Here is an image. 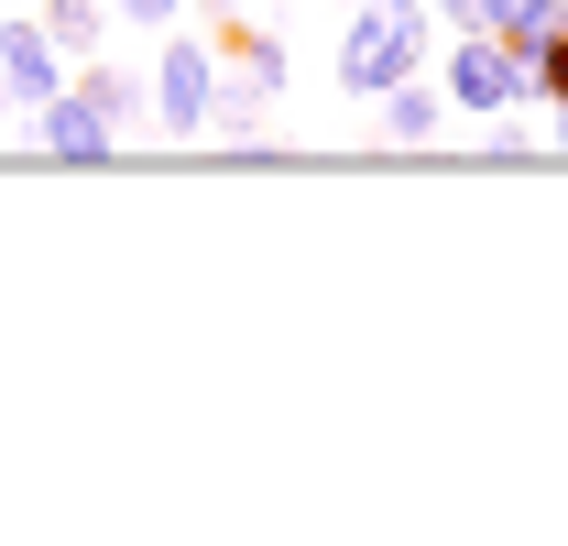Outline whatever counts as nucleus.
Instances as JSON below:
<instances>
[{
    "mask_svg": "<svg viewBox=\"0 0 568 546\" xmlns=\"http://www.w3.org/2000/svg\"><path fill=\"white\" fill-rule=\"evenodd\" d=\"M405 77H426V11L416 0H361L351 33H339V99H383Z\"/></svg>",
    "mask_w": 568,
    "mask_h": 546,
    "instance_id": "1",
    "label": "nucleus"
},
{
    "mask_svg": "<svg viewBox=\"0 0 568 546\" xmlns=\"http://www.w3.org/2000/svg\"><path fill=\"white\" fill-rule=\"evenodd\" d=\"M437 88H448V110H459V121H503V110H525L536 67H525L503 33L470 22V33H448V77H437Z\"/></svg>",
    "mask_w": 568,
    "mask_h": 546,
    "instance_id": "2",
    "label": "nucleus"
},
{
    "mask_svg": "<svg viewBox=\"0 0 568 546\" xmlns=\"http://www.w3.org/2000/svg\"><path fill=\"white\" fill-rule=\"evenodd\" d=\"M209 110H219V44L164 22V55H153V132H164V142H197V132H209Z\"/></svg>",
    "mask_w": 568,
    "mask_h": 546,
    "instance_id": "3",
    "label": "nucleus"
},
{
    "mask_svg": "<svg viewBox=\"0 0 568 546\" xmlns=\"http://www.w3.org/2000/svg\"><path fill=\"white\" fill-rule=\"evenodd\" d=\"M67 77H77V55L44 33V22H0V110H22V121H33Z\"/></svg>",
    "mask_w": 568,
    "mask_h": 546,
    "instance_id": "4",
    "label": "nucleus"
},
{
    "mask_svg": "<svg viewBox=\"0 0 568 546\" xmlns=\"http://www.w3.org/2000/svg\"><path fill=\"white\" fill-rule=\"evenodd\" d=\"M209 44H219V77H241V88H263V99H284V77H295V55H284L263 22H241V11H209Z\"/></svg>",
    "mask_w": 568,
    "mask_h": 546,
    "instance_id": "5",
    "label": "nucleus"
},
{
    "mask_svg": "<svg viewBox=\"0 0 568 546\" xmlns=\"http://www.w3.org/2000/svg\"><path fill=\"white\" fill-rule=\"evenodd\" d=\"M33 142H44L55 164H110V153H121V132H110V121H99L77 88H55V99L33 110Z\"/></svg>",
    "mask_w": 568,
    "mask_h": 546,
    "instance_id": "6",
    "label": "nucleus"
},
{
    "mask_svg": "<svg viewBox=\"0 0 568 546\" xmlns=\"http://www.w3.org/2000/svg\"><path fill=\"white\" fill-rule=\"evenodd\" d=\"M77 99L110 121V132H132V121H153V77H132V67H110V55H77V77H67Z\"/></svg>",
    "mask_w": 568,
    "mask_h": 546,
    "instance_id": "7",
    "label": "nucleus"
},
{
    "mask_svg": "<svg viewBox=\"0 0 568 546\" xmlns=\"http://www.w3.org/2000/svg\"><path fill=\"white\" fill-rule=\"evenodd\" d=\"M481 33H503V44L536 67V55L568 33V0H481Z\"/></svg>",
    "mask_w": 568,
    "mask_h": 546,
    "instance_id": "8",
    "label": "nucleus"
},
{
    "mask_svg": "<svg viewBox=\"0 0 568 546\" xmlns=\"http://www.w3.org/2000/svg\"><path fill=\"white\" fill-rule=\"evenodd\" d=\"M372 110H383V142H405V153H416V142H437V121H448V88L405 77V88H383Z\"/></svg>",
    "mask_w": 568,
    "mask_h": 546,
    "instance_id": "9",
    "label": "nucleus"
},
{
    "mask_svg": "<svg viewBox=\"0 0 568 546\" xmlns=\"http://www.w3.org/2000/svg\"><path fill=\"white\" fill-rule=\"evenodd\" d=\"M33 22H44V33L67 44V55H99V22H110V0H44Z\"/></svg>",
    "mask_w": 568,
    "mask_h": 546,
    "instance_id": "10",
    "label": "nucleus"
},
{
    "mask_svg": "<svg viewBox=\"0 0 568 546\" xmlns=\"http://www.w3.org/2000/svg\"><path fill=\"white\" fill-rule=\"evenodd\" d=\"M110 11H121V22H142V33H164V22H175L186 0H110Z\"/></svg>",
    "mask_w": 568,
    "mask_h": 546,
    "instance_id": "11",
    "label": "nucleus"
}]
</instances>
